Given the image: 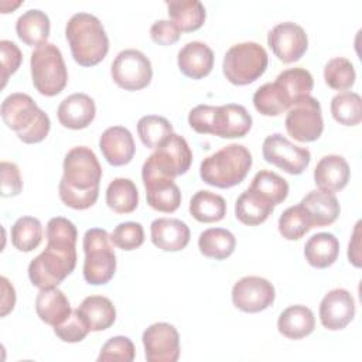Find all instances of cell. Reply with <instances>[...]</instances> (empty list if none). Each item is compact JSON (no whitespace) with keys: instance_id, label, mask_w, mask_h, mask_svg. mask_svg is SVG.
<instances>
[{"instance_id":"cell-18","label":"cell","mask_w":362,"mask_h":362,"mask_svg":"<svg viewBox=\"0 0 362 362\" xmlns=\"http://www.w3.org/2000/svg\"><path fill=\"white\" fill-rule=\"evenodd\" d=\"M99 148L110 165H126L133 160L136 144L132 133L123 126L107 127L100 139Z\"/></svg>"},{"instance_id":"cell-6","label":"cell","mask_w":362,"mask_h":362,"mask_svg":"<svg viewBox=\"0 0 362 362\" xmlns=\"http://www.w3.org/2000/svg\"><path fill=\"white\" fill-rule=\"evenodd\" d=\"M110 235L102 228H90L83 235V279L92 286L112 280L116 272V255Z\"/></svg>"},{"instance_id":"cell-12","label":"cell","mask_w":362,"mask_h":362,"mask_svg":"<svg viewBox=\"0 0 362 362\" xmlns=\"http://www.w3.org/2000/svg\"><path fill=\"white\" fill-rule=\"evenodd\" d=\"M262 153L267 163L291 175L301 174L311 161V153L308 148L293 144L280 133L270 134L264 139Z\"/></svg>"},{"instance_id":"cell-40","label":"cell","mask_w":362,"mask_h":362,"mask_svg":"<svg viewBox=\"0 0 362 362\" xmlns=\"http://www.w3.org/2000/svg\"><path fill=\"white\" fill-rule=\"evenodd\" d=\"M325 83L335 90H346L354 86L356 72L352 62L344 57L329 59L324 68Z\"/></svg>"},{"instance_id":"cell-11","label":"cell","mask_w":362,"mask_h":362,"mask_svg":"<svg viewBox=\"0 0 362 362\" xmlns=\"http://www.w3.org/2000/svg\"><path fill=\"white\" fill-rule=\"evenodd\" d=\"M110 75L124 90H140L150 85L153 68L150 59L139 49H123L112 62Z\"/></svg>"},{"instance_id":"cell-8","label":"cell","mask_w":362,"mask_h":362,"mask_svg":"<svg viewBox=\"0 0 362 362\" xmlns=\"http://www.w3.org/2000/svg\"><path fill=\"white\" fill-rule=\"evenodd\" d=\"M31 79L38 93L55 96L68 82V71L59 48L51 42L37 47L30 59Z\"/></svg>"},{"instance_id":"cell-49","label":"cell","mask_w":362,"mask_h":362,"mask_svg":"<svg viewBox=\"0 0 362 362\" xmlns=\"http://www.w3.org/2000/svg\"><path fill=\"white\" fill-rule=\"evenodd\" d=\"M1 281V291H3V298H1V317H6L16 304V291L14 287L10 284V281L6 277L0 279Z\"/></svg>"},{"instance_id":"cell-38","label":"cell","mask_w":362,"mask_h":362,"mask_svg":"<svg viewBox=\"0 0 362 362\" xmlns=\"http://www.w3.org/2000/svg\"><path fill=\"white\" fill-rule=\"evenodd\" d=\"M173 133V124L163 116L147 115L137 122V134L148 148L158 147Z\"/></svg>"},{"instance_id":"cell-37","label":"cell","mask_w":362,"mask_h":362,"mask_svg":"<svg viewBox=\"0 0 362 362\" xmlns=\"http://www.w3.org/2000/svg\"><path fill=\"white\" fill-rule=\"evenodd\" d=\"M332 117L344 126H356L362 120V100L356 92H341L331 100Z\"/></svg>"},{"instance_id":"cell-9","label":"cell","mask_w":362,"mask_h":362,"mask_svg":"<svg viewBox=\"0 0 362 362\" xmlns=\"http://www.w3.org/2000/svg\"><path fill=\"white\" fill-rule=\"evenodd\" d=\"M192 163V151L182 136L170 134L154 153L148 156L141 168V175H160L175 178L185 174Z\"/></svg>"},{"instance_id":"cell-14","label":"cell","mask_w":362,"mask_h":362,"mask_svg":"<svg viewBox=\"0 0 362 362\" xmlns=\"http://www.w3.org/2000/svg\"><path fill=\"white\" fill-rule=\"evenodd\" d=\"M267 44L281 62L291 64L305 54L308 48V37L301 25L284 21L269 31Z\"/></svg>"},{"instance_id":"cell-36","label":"cell","mask_w":362,"mask_h":362,"mask_svg":"<svg viewBox=\"0 0 362 362\" xmlns=\"http://www.w3.org/2000/svg\"><path fill=\"white\" fill-rule=\"evenodd\" d=\"M42 240V225L34 216H21L11 226V243L20 252H31Z\"/></svg>"},{"instance_id":"cell-34","label":"cell","mask_w":362,"mask_h":362,"mask_svg":"<svg viewBox=\"0 0 362 362\" xmlns=\"http://www.w3.org/2000/svg\"><path fill=\"white\" fill-rule=\"evenodd\" d=\"M189 214L202 223L219 222L226 215V202L221 195L201 189L189 201Z\"/></svg>"},{"instance_id":"cell-42","label":"cell","mask_w":362,"mask_h":362,"mask_svg":"<svg viewBox=\"0 0 362 362\" xmlns=\"http://www.w3.org/2000/svg\"><path fill=\"white\" fill-rule=\"evenodd\" d=\"M276 81L287 90L293 103L311 93L314 86L313 75L304 68H288L280 72Z\"/></svg>"},{"instance_id":"cell-17","label":"cell","mask_w":362,"mask_h":362,"mask_svg":"<svg viewBox=\"0 0 362 362\" xmlns=\"http://www.w3.org/2000/svg\"><path fill=\"white\" fill-rule=\"evenodd\" d=\"M252 116L242 105L228 103L215 106L211 134L222 139L245 137L252 129Z\"/></svg>"},{"instance_id":"cell-45","label":"cell","mask_w":362,"mask_h":362,"mask_svg":"<svg viewBox=\"0 0 362 362\" xmlns=\"http://www.w3.org/2000/svg\"><path fill=\"white\" fill-rule=\"evenodd\" d=\"M54 332L61 341L74 344V342H81L90 331L85 324V321L82 320V317L75 310L62 324L54 327Z\"/></svg>"},{"instance_id":"cell-30","label":"cell","mask_w":362,"mask_h":362,"mask_svg":"<svg viewBox=\"0 0 362 362\" xmlns=\"http://www.w3.org/2000/svg\"><path fill=\"white\" fill-rule=\"evenodd\" d=\"M49 30L51 24L48 16L37 8L23 13L16 23V33L18 38L30 47H40L47 44Z\"/></svg>"},{"instance_id":"cell-35","label":"cell","mask_w":362,"mask_h":362,"mask_svg":"<svg viewBox=\"0 0 362 362\" xmlns=\"http://www.w3.org/2000/svg\"><path fill=\"white\" fill-rule=\"evenodd\" d=\"M106 204L116 214H130L139 205V191L129 178H115L106 188Z\"/></svg>"},{"instance_id":"cell-20","label":"cell","mask_w":362,"mask_h":362,"mask_svg":"<svg viewBox=\"0 0 362 362\" xmlns=\"http://www.w3.org/2000/svg\"><path fill=\"white\" fill-rule=\"evenodd\" d=\"M96 115L93 99L86 93H72L66 96L58 106L57 116L59 123L72 130L88 127Z\"/></svg>"},{"instance_id":"cell-25","label":"cell","mask_w":362,"mask_h":362,"mask_svg":"<svg viewBox=\"0 0 362 362\" xmlns=\"http://www.w3.org/2000/svg\"><path fill=\"white\" fill-rule=\"evenodd\" d=\"M35 311L42 322L52 327L62 324L72 314L66 296L57 287L44 288L37 294Z\"/></svg>"},{"instance_id":"cell-29","label":"cell","mask_w":362,"mask_h":362,"mask_svg":"<svg viewBox=\"0 0 362 362\" xmlns=\"http://www.w3.org/2000/svg\"><path fill=\"white\" fill-rule=\"evenodd\" d=\"M339 253V242L335 235L320 232L313 235L304 246V257L307 263L315 269H327L332 266Z\"/></svg>"},{"instance_id":"cell-2","label":"cell","mask_w":362,"mask_h":362,"mask_svg":"<svg viewBox=\"0 0 362 362\" xmlns=\"http://www.w3.org/2000/svg\"><path fill=\"white\" fill-rule=\"evenodd\" d=\"M71 54L81 66H95L109 51L107 34L99 18L89 13L74 14L65 27Z\"/></svg>"},{"instance_id":"cell-24","label":"cell","mask_w":362,"mask_h":362,"mask_svg":"<svg viewBox=\"0 0 362 362\" xmlns=\"http://www.w3.org/2000/svg\"><path fill=\"white\" fill-rule=\"evenodd\" d=\"M351 170L342 156H324L314 168V182L320 189L338 192L349 181Z\"/></svg>"},{"instance_id":"cell-48","label":"cell","mask_w":362,"mask_h":362,"mask_svg":"<svg viewBox=\"0 0 362 362\" xmlns=\"http://www.w3.org/2000/svg\"><path fill=\"white\" fill-rule=\"evenodd\" d=\"M181 31L171 20H158L150 28L151 40L158 45H173L180 40Z\"/></svg>"},{"instance_id":"cell-50","label":"cell","mask_w":362,"mask_h":362,"mask_svg":"<svg viewBox=\"0 0 362 362\" xmlns=\"http://www.w3.org/2000/svg\"><path fill=\"white\" fill-rule=\"evenodd\" d=\"M359 226H361V222L358 221L355 228H354V232H352V238L349 240V245H348V259H349V263H352L355 267H361V252H359Z\"/></svg>"},{"instance_id":"cell-13","label":"cell","mask_w":362,"mask_h":362,"mask_svg":"<svg viewBox=\"0 0 362 362\" xmlns=\"http://www.w3.org/2000/svg\"><path fill=\"white\" fill-rule=\"evenodd\" d=\"M276 297L273 284L259 276H246L232 287V301L243 313H260L269 308Z\"/></svg>"},{"instance_id":"cell-22","label":"cell","mask_w":362,"mask_h":362,"mask_svg":"<svg viewBox=\"0 0 362 362\" xmlns=\"http://www.w3.org/2000/svg\"><path fill=\"white\" fill-rule=\"evenodd\" d=\"M300 205L304 208L311 228H321L334 223L341 212V206L335 194L325 189L310 191L301 199Z\"/></svg>"},{"instance_id":"cell-10","label":"cell","mask_w":362,"mask_h":362,"mask_svg":"<svg viewBox=\"0 0 362 362\" xmlns=\"http://www.w3.org/2000/svg\"><path fill=\"white\" fill-rule=\"evenodd\" d=\"M284 124L288 136L297 141L310 143L318 140L324 130L320 102L311 95L300 98L287 110Z\"/></svg>"},{"instance_id":"cell-28","label":"cell","mask_w":362,"mask_h":362,"mask_svg":"<svg viewBox=\"0 0 362 362\" xmlns=\"http://www.w3.org/2000/svg\"><path fill=\"white\" fill-rule=\"evenodd\" d=\"M315 328L313 311L301 304L290 305L281 311L277 320L279 332L288 339H301L310 335Z\"/></svg>"},{"instance_id":"cell-7","label":"cell","mask_w":362,"mask_h":362,"mask_svg":"<svg viewBox=\"0 0 362 362\" xmlns=\"http://www.w3.org/2000/svg\"><path fill=\"white\" fill-rule=\"evenodd\" d=\"M269 57L257 42H240L232 45L223 57V75L236 85L245 86L259 79L267 69Z\"/></svg>"},{"instance_id":"cell-39","label":"cell","mask_w":362,"mask_h":362,"mask_svg":"<svg viewBox=\"0 0 362 362\" xmlns=\"http://www.w3.org/2000/svg\"><path fill=\"white\" fill-rule=\"evenodd\" d=\"M250 189L262 194L267 199H270L274 205L281 204L287 195H288V184L287 181L280 177L279 174L267 170L259 171L252 182H250Z\"/></svg>"},{"instance_id":"cell-44","label":"cell","mask_w":362,"mask_h":362,"mask_svg":"<svg viewBox=\"0 0 362 362\" xmlns=\"http://www.w3.org/2000/svg\"><path fill=\"white\" fill-rule=\"evenodd\" d=\"M136 349L130 338L117 335L112 337L105 342L98 356V361H122V362H132L134 359Z\"/></svg>"},{"instance_id":"cell-46","label":"cell","mask_w":362,"mask_h":362,"mask_svg":"<svg viewBox=\"0 0 362 362\" xmlns=\"http://www.w3.org/2000/svg\"><path fill=\"white\" fill-rule=\"evenodd\" d=\"M0 52H1V88L6 86L7 79L13 75L21 65L23 54L20 48L8 40L0 41Z\"/></svg>"},{"instance_id":"cell-21","label":"cell","mask_w":362,"mask_h":362,"mask_svg":"<svg viewBox=\"0 0 362 362\" xmlns=\"http://www.w3.org/2000/svg\"><path fill=\"white\" fill-rule=\"evenodd\" d=\"M147 204L158 211L171 214L178 209L181 204V191L173 178L160 175H141Z\"/></svg>"},{"instance_id":"cell-1","label":"cell","mask_w":362,"mask_h":362,"mask_svg":"<svg viewBox=\"0 0 362 362\" xmlns=\"http://www.w3.org/2000/svg\"><path fill=\"white\" fill-rule=\"evenodd\" d=\"M64 175L58 185L61 201L72 209H88L99 197L102 167L96 154L85 146L71 148L64 158Z\"/></svg>"},{"instance_id":"cell-5","label":"cell","mask_w":362,"mask_h":362,"mask_svg":"<svg viewBox=\"0 0 362 362\" xmlns=\"http://www.w3.org/2000/svg\"><path fill=\"white\" fill-rule=\"evenodd\" d=\"M252 167V154L242 144H229L208 156L199 165V175L208 185L232 188L240 184Z\"/></svg>"},{"instance_id":"cell-47","label":"cell","mask_w":362,"mask_h":362,"mask_svg":"<svg viewBox=\"0 0 362 362\" xmlns=\"http://www.w3.org/2000/svg\"><path fill=\"white\" fill-rule=\"evenodd\" d=\"M0 174H1V197L10 198V197L18 195L23 189V180H21L18 165L14 163L1 161Z\"/></svg>"},{"instance_id":"cell-16","label":"cell","mask_w":362,"mask_h":362,"mask_svg":"<svg viewBox=\"0 0 362 362\" xmlns=\"http://www.w3.org/2000/svg\"><path fill=\"white\" fill-rule=\"evenodd\" d=\"M355 315V300L345 288L328 291L320 303V321L329 331L344 329Z\"/></svg>"},{"instance_id":"cell-19","label":"cell","mask_w":362,"mask_h":362,"mask_svg":"<svg viewBox=\"0 0 362 362\" xmlns=\"http://www.w3.org/2000/svg\"><path fill=\"white\" fill-rule=\"evenodd\" d=\"M151 242L164 252H180L189 242V228L185 222L175 218H158L150 225Z\"/></svg>"},{"instance_id":"cell-26","label":"cell","mask_w":362,"mask_h":362,"mask_svg":"<svg viewBox=\"0 0 362 362\" xmlns=\"http://www.w3.org/2000/svg\"><path fill=\"white\" fill-rule=\"evenodd\" d=\"M274 204L262 194L247 188L243 191L235 204V216L239 222L247 226L263 223L274 211Z\"/></svg>"},{"instance_id":"cell-32","label":"cell","mask_w":362,"mask_h":362,"mask_svg":"<svg viewBox=\"0 0 362 362\" xmlns=\"http://www.w3.org/2000/svg\"><path fill=\"white\" fill-rule=\"evenodd\" d=\"M255 109L263 116H279L293 105L287 90L277 82L262 85L253 95Z\"/></svg>"},{"instance_id":"cell-4","label":"cell","mask_w":362,"mask_h":362,"mask_svg":"<svg viewBox=\"0 0 362 362\" xmlns=\"http://www.w3.org/2000/svg\"><path fill=\"white\" fill-rule=\"evenodd\" d=\"M75 242L47 239L45 249L28 264V277L40 290L57 287L76 266Z\"/></svg>"},{"instance_id":"cell-43","label":"cell","mask_w":362,"mask_h":362,"mask_svg":"<svg viewBox=\"0 0 362 362\" xmlns=\"http://www.w3.org/2000/svg\"><path fill=\"white\" fill-rule=\"evenodd\" d=\"M110 240L122 250H134L144 242V229L139 222H122L110 233Z\"/></svg>"},{"instance_id":"cell-33","label":"cell","mask_w":362,"mask_h":362,"mask_svg":"<svg viewBox=\"0 0 362 362\" xmlns=\"http://www.w3.org/2000/svg\"><path fill=\"white\" fill-rule=\"evenodd\" d=\"M198 247L205 257L223 260L233 253L236 247V239L228 229L209 228L201 232L198 238Z\"/></svg>"},{"instance_id":"cell-31","label":"cell","mask_w":362,"mask_h":362,"mask_svg":"<svg viewBox=\"0 0 362 362\" xmlns=\"http://www.w3.org/2000/svg\"><path fill=\"white\" fill-rule=\"evenodd\" d=\"M167 8L171 21L181 33L197 31L204 25L205 7L198 0H170Z\"/></svg>"},{"instance_id":"cell-41","label":"cell","mask_w":362,"mask_h":362,"mask_svg":"<svg viewBox=\"0 0 362 362\" xmlns=\"http://www.w3.org/2000/svg\"><path fill=\"white\" fill-rule=\"evenodd\" d=\"M310 229V219L300 204L287 208L279 218V232L287 240H298Z\"/></svg>"},{"instance_id":"cell-15","label":"cell","mask_w":362,"mask_h":362,"mask_svg":"<svg viewBox=\"0 0 362 362\" xmlns=\"http://www.w3.org/2000/svg\"><path fill=\"white\" fill-rule=\"evenodd\" d=\"M141 341L148 362H175L180 358V334L168 322L151 324Z\"/></svg>"},{"instance_id":"cell-3","label":"cell","mask_w":362,"mask_h":362,"mask_svg":"<svg viewBox=\"0 0 362 362\" xmlns=\"http://www.w3.org/2000/svg\"><path fill=\"white\" fill-rule=\"evenodd\" d=\"M4 124L16 132L17 137L27 144L42 141L51 129L49 117L27 93H11L1 103Z\"/></svg>"},{"instance_id":"cell-27","label":"cell","mask_w":362,"mask_h":362,"mask_svg":"<svg viewBox=\"0 0 362 362\" xmlns=\"http://www.w3.org/2000/svg\"><path fill=\"white\" fill-rule=\"evenodd\" d=\"M89 331H105L116 321V308L105 296H89L76 308Z\"/></svg>"},{"instance_id":"cell-23","label":"cell","mask_w":362,"mask_h":362,"mask_svg":"<svg viewBox=\"0 0 362 362\" xmlns=\"http://www.w3.org/2000/svg\"><path fill=\"white\" fill-rule=\"evenodd\" d=\"M214 51L201 41L187 42L177 57L178 69L191 79H202L214 68Z\"/></svg>"}]
</instances>
